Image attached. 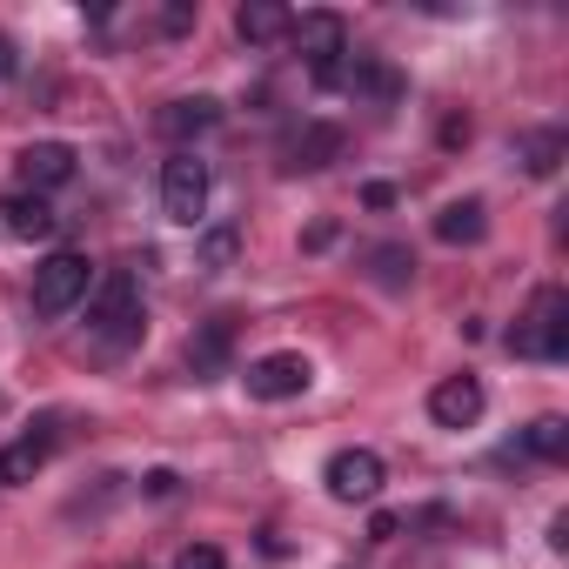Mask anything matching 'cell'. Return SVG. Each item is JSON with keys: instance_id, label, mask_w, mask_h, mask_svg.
<instances>
[{"instance_id": "obj_1", "label": "cell", "mask_w": 569, "mask_h": 569, "mask_svg": "<svg viewBox=\"0 0 569 569\" xmlns=\"http://www.w3.org/2000/svg\"><path fill=\"white\" fill-rule=\"evenodd\" d=\"M88 329H94L108 349L141 342V329H148V302H141L134 268H108V274H94V289H88Z\"/></svg>"}, {"instance_id": "obj_2", "label": "cell", "mask_w": 569, "mask_h": 569, "mask_svg": "<svg viewBox=\"0 0 569 569\" xmlns=\"http://www.w3.org/2000/svg\"><path fill=\"white\" fill-rule=\"evenodd\" d=\"M509 356H522V362H562L569 356V296L562 289L529 296V309L509 329Z\"/></svg>"}, {"instance_id": "obj_3", "label": "cell", "mask_w": 569, "mask_h": 569, "mask_svg": "<svg viewBox=\"0 0 569 569\" xmlns=\"http://www.w3.org/2000/svg\"><path fill=\"white\" fill-rule=\"evenodd\" d=\"M88 289H94V268H88V254H74V248H54L41 268H34V316H68L74 302H88Z\"/></svg>"}, {"instance_id": "obj_4", "label": "cell", "mask_w": 569, "mask_h": 569, "mask_svg": "<svg viewBox=\"0 0 569 569\" xmlns=\"http://www.w3.org/2000/svg\"><path fill=\"white\" fill-rule=\"evenodd\" d=\"M316 88L349 94V101H369V108H396V101L409 94L402 68H396V61H382V54H349V61H342L329 81H316Z\"/></svg>"}, {"instance_id": "obj_5", "label": "cell", "mask_w": 569, "mask_h": 569, "mask_svg": "<svg viewBox=\"0 0 569 569\" xmlns=\"http://www.w3.org/2000/svg\"><path fill=\"white\" fill-rule=\"evenodd\" d=\"M208 188H214L208 161H201L194 148H181V154L161 168V214H168L174 228H201V214H208Z\"/></svg>"}, {"instance_id": "obj_6", "label": "cell", "mask_w": 569, "mask_h": 569, "mask_svg": "<svg viewBox=\"0 0 569 569\" xmlns=\"http://www.w3.org/2000/svg\"><path fill=\"white\" fill-rule=\"evenodd\" d=\"M296 48H302V61H309V74L316 81H329L342 61H349V21L336 14V8H309V14H296Z\"/></svg>"}, {"instance_id": "obj_7", "label": "cell", "mask_w": 569, "mask_h": 569, "mask_svg": "<svg viewBox=\"0 0 569 569\" xmlns=\"http://www.w3.org/2000/svg\"><path fill=\"white\" fill-rule=\"evenodd\" d=\"M281 174H322L329 161H342V128L336 121H296L274 148Z\"/></svg>"}, {"instance_id": "obj_8", "label": "cell", "mask_w": 569, "mask_h": 569, "mask_svg": "<svg viewBox=\"0 0 569 569\" xmlns=\"http://www.w3.org/2000/svg\"><path fill=\"white\" fill-rule=\"evenodd\" d=\"M248 396L254 402H296L309 382H316V362L309 356H296V349H274V356H261V362H248Z\"/></svg>"}, {"instance_id": "obj_9", "label": "cell", "mask_w": 569, "mask_h": 569, "mask_svg": "<svg viewBox=\"0 0 569 569\" xmlns=\"http://www.w3.org/2000/svg\"><path fill=\"white\" fill-rule=\"evenodd\" d=\"M74 168H81V154H74L68 141H34V148L14 154V181H21V194H41V201H48L54 188H68Z\"/></svg>"}, {"instance_id": "obj_10", "label": "cell", "mask_w": 569, "mask_h": 569, "mask_svg": "<svg viewBox=\"0 0 569 569\" xmlns=\"http://www.w3.org/2000/svg\"><path fill=\"white\" fill-rule=\"evenodd\" d=\"M322 482H329V496H336V502H376V496H382V482H389V469H382V456H376V449H336V456H329V469H322Z\"/></svg>"}, {"instance_id": "obj_11", "label": "cell", "mask_w": 569, "mask_h": 569, "mask_svg": "<svg viewBox=\"0 0 569 569\" xmlns=\"http://www.w3.org/2000/svg\"><path fill=\"white\" fill-rule=\"evenodd\" d=\"M54 442H61V422H54V416H41L28 436H14L8 449H0V482H8V489H14V482H34V476L48 469Z\"/></svg>"}, {"instance_id": "obj_12", "label": "cell", "mask_w": 569, "mask_h": 569, "mask_svg": "<svg viewBox=\"0 0 569 569\" xmlns=\"http://www.w3.org/2000/svg\"><path fill=\"white\" fill-rule=\"evenodd\" d=\"M482 382L476 376H442L436 389H429V416H436V429H476L482 422Z\"/></svg>"}, {"instance_id": "obj_13", "label": "cell", "mask_w": 569, "mask_h": 569, "mask_svg": "<svg viewBox=\"0 0 569 569\" xmlns=\"http://www.w3.org/2000/svg\"><path fill=\"white\" fill-rule=\"evenodd\" d=\"M61 214L41 194H0V241H54Z\"/></svg>"}, {"instance_id": "obj_14", "label": "cell", "mask_w": 569, "mask_h": 569, "mask_svg": "<svg viewBox=\"0 0 569 569\" xmlns=\"http://www.w3.org/2000/svg\"><path fill=\"white\" fill-rule=\"evenodd\" d=\"M168 141H201V134H214L221 128V101L214 94H181V101H168L161 108V121H154Z\"/></svg>"}, {"instance_id": "obj_15", "label": "cell", "mask_w": 569, "mask_h": 569, "mask_svg": "<svg viewBox=\"0 0 569 569\" xmlns=\"http://www.w3.org/2000/svg\"><path fill=\"white\" fill-rule=\"evenodd\" d=\"M234 336H241V322L234 316H214V322H201L194 336H188V369L208 382V376H221L228 369V356H234Z\"/></svg>"}, {"instance_id": "obj_16", "label": "cell", "mask_w": 569, "mask_h": 569, "mask_svg": "<svg viewBox=\"0 0 569 569\" xmlns=\"http://www.w3.org/2000/svg\"><path fill=\"white\" fill-rule=\"evenodd\" d=\"M289 28H296V14L281 8V0H241V8H234V34L248 48H274Z\"/></svg>"}, {"instance_id": "obj_17", "label": "cell", "mask_w": 569, "mask_h": 569, "mask_svg": "<svg viewBox=\"0 0 569 569\" xmlns=\"http://www.w3.org/2000/svg\"><path fill=\"white\" fill-rule=\"evenodd\" d=\"M489 234V208L469 194V201H449L442 214H436V241H449V248H476Z\"/></svg>"}, {"instance_id": "obj_18", "label": "cell", "mask_w": 569, "mask_h": 569, "mask_svg": "<svg viewBox=\"0 0 569 569\" xmlns=\"http://www.w3.org/2000/svg\"><path fill=\"white\" fill-rule=\"evenodd\" d=\"M562 154H569V134H562V128H529V134L516 141V161H522L529 174H556Z\"/></svg>"}, {"instance_id": "obj_19", "label": "cell", "mask_w": 569, "mask_h": 569, "mask_svg": "<svg viewBox=\"0 0 569 569\" xmlns=\"http://www.w3.org/2000/svg\"><path fill=\"white\" fill-rule=\"evenodd\" d=\"M362 261H369V281H376V289H409V281H416V254H409L402 241H376Z\"/></svg>"}, {"instance_id": "obj_20", "label": "cell", "mask_w": 569, "mask_h": 569, "mask_svg": "<svg viewBox=\"0 0 569 569\" xmlns=\"http://www.w3.org/2000/svg\"><path fill=\"white\" fill-rule=\"evenodd\" d=\"M234 261H241V228H228V221H221V228H208V234L194 241V268H208V274H228Z\"/></svg>"}, {"instance_id": "obj_21", "label": "cell", "mask_w": 569, "mask_h": 569, "mask_svg": "<svg viewBox=\"0 0 569 569\" xmlns=\"http://www.w3.org/2000/svg\"><path fill=\"white\" fill-rule=\"evenodd\" d=\"M522 456H536V462H562V456H569V422H562V416H536V422L522 429Z\"/></svg>"}, {"instance_id": "obj_22", "label": "cell", "mask_w": 569, "mask_h": 569, "mask_svg": "<svg viewBox=\"0 0 569 569\" xmlns=\"http://www.w3.org/2000/svg\"><path fill=\"white\" fill-rule=\"evenodd\" d=\"M174 569H228V556L214 549V542H194V549H181V562Z\"/></svg>"}, {"instance_id": "obj_23", "label": "cell", "mask_w": 569, "mask_h": 569, "mask_svg": "<svg viewBox=\"0 0 569 569\" xmlns=\"http://www.w3.org/2000/svg\"><path fill=\"white\" fill-rule=\"evenodd\" d=\"M194 28V8H188V0H174V8L161 14V34H188Z\"/></svg>"}, {"instance_id": "obj_24", "label": "cell", "mask_w": 569, "mask_h": 569, "mask_svg": "<svg viewBox=\"0 0 569 569\" xmlns=\"http://www.w3.org/2000/svg\"><path fill=\"white\" fill-rule=\"evenodd\" d=\"M141 489H148V496H174V489H181V476H174V469H148V476H141Z\"/></svg>"}, {"instance_id": "obj_25", "label": "cell", "mask_w": 569, "mask_h": 569, "mask_svg": "<svg viewBox=\"0 0 569 569\" xmlns=\"http://www.w3.org/2000/svg\"><path fill=\"white\" fill-rule=\"evenodd\" d=\"M396 529H402V516H389V509H376V522H369V536H376V542H396Z\"/></svg>"}, {"instance_id": "obj_26", "label": "cell", "mask_w": 569, "mask_h": 569, "mask_svg": "<svg viewBox=\"0 0 569 569\" xmlns=\"http://www.w3.org/2000/svg\"><path fill=\"white\" fill-rule=\"evenodd\" d=\"M362 201H369V208H396V188H389V181H369Z\"/></svg>"}, {"instance_id": "obj_27", "label": "cell", "mask_w": 569, "mask_h": 569, "mask_svg": "<svg viewBox=\"0 0 569 569\" xmlns=\"http://www.w3.org/2000/svg\"><path fill=\"white\" fill-rule=\"evenodd\" d=\"M329 241H336V221H316V228L302 234V248H329Z\"/></svg>"}, {"instance_id": "obj_28", "label": "cell", "mask_w": 569, "mask_h": 569, "mask_svg": "<svg viewBox=\"0 0 569 569\" xmlns=\"http://www.w3.org/2000/svg\"><path fill=\"white\" fill-rule=\"evenodd\" d=\"M469 141V121H442V148H462Z\"/></svg>"}, {"instance_id": "obj_29", "label": "cell", "mask_w": 569, "mask_h": 569, "mask_svg": "<svg viewBox=\"0 0 569 569\" xmlns=\"http://www.w3.org/2000/svg\"><path fill=\"white\" fill-rule=\"evenodd\" d=\"M8 74H14V41L0 34V81H8Z\"/></svg>"}]
</instances>
